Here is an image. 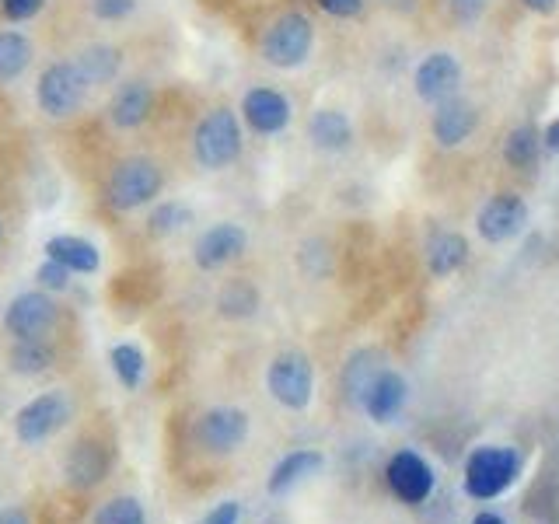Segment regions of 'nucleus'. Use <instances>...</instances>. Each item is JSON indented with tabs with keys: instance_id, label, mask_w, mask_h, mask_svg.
<instances>
[{
	"instance_id": "obj_1",
	"label": "nucleus",
	"mask_w": 559,
	"mask_h": 524,
	"mask_svg": "<svg viewBox=\"0 0 559 524\" xmlns=\"http://www.w3.org/2000/svg\"><path fill=\"white\" fill-rule=\"evenodd\" d=\"M165 186V172L158 168L154 158H123L116 168L109 172V182H105V203H109L116 214H130V210H140L154 200Z\"/></svg>"
},
{
	"instance_id": "obj_2",
	"label": "nucleus",
	"mask_w": 559,
	"mask_h": 524,
	"mask_svg": "<svg viewBox=\"0 0 559 524\" xmlns=\"http://www.w3.org/2000/svg\"><path fill=\"white\" fill-rule=\"evenodd\" d=\"M242 154V126L231 109H214L196 123L193 130V158L207 172L235 165Z\"/></svg>"
},
{
	"instance_id": "obj_3",
	"label": "nucleus",
	"mask_w": 559,
	"mask_h": 524,
	"mask_svg": "<svg viewBox=\"0 0 559 524\" xmlns=\"http://www.w3.org/2000/svg\"><path fill=\"white\" fill-rule=\"evenodd\" d=\"M311 46H315V28H311L308 14L287 11L266 28L263 35V60L277 70H294L308 60Z\"/></svg>"
},
{
	"instance_id": "obj_4",
	"label": "nucleus",
	"mask_w": 559,
	"mask_h": 524,
	"mask_svg": "<svg viewBox=\"0 0 559 524\" xmlns=\"http://www.w3.org/2000/svg\"><path fill=\"white\" fill-rule=\"evenodd\" d=\"M39 109L46 112L49 119H67L74 116L77 109L84 105V95H88V81L81 77L77 63H49L46 70L39 74Z\"/></svg>"
},
{
	"instance_id": "obj_5",
	"label": "nucleus",
	"mask_w": 559,
	"mask_h": 524,
	"mask_svg": "<svg viewBox=\"0 0 559 524\" xmlns=\"http://www.w3.org/2000/svg\"><path fill=\"white\" fill-rule=\"evenodd\" d=\"M521 455L511 448H479L465 465V490L476 500H493L514 483Z\"/></svg>"
},
{
	"instance_id": "obj_6",
	"label": "nucleus",
	"mask_w": 559,
	"mask_h": 524,
	"mask_svg": "<svg viewBox=\"0 0 559 524\" xmlns=\"http://www.w3.org/2000/svg\"><path fill=\"white\" fill-rule=\"evenodd\" d=\"M70 420V399L63 392H42L14 416V430H18V441L39 444L46 437H53L56 430H63Z\"/></svg>"
},
{
	"instance_id": "obj_7",
	"label": "nucleus",
	"mask_w": 559,
	"mask_h": 524,
	"mask_svg": "<svg viewBox=\"0 0 559 524\" xmlns=\"http://www.w3.org/2000/svg\"><path fill=\"white\" fill-rule=\"evenodd\" d=\"M311 364L304 353H280L270 364L266 385H270L273 399L287 409H304L311 402Z\"/></svg>"
},
{
	"instance_id": "obj_8",
	"label": "nucleus",
	"mask_w": 559,
	"mask_h": 524,
	"mask_svg": "<svg viewBox=\"0 0 559 524\" xmlns=\"http://www.w3.org/2000/svg\"><path fill=\"white\" fill-rule=\"evenodd\" d=\"M56 315H60V308L53 297L42 290H28L7 304L4 325L14 339H42L56 325Z\"/></svg>"
},
{
	"instance_id": "obj_9",
	"label": "nucleus",
	"mask_w": 559,
	"mask_h": 524,
	"mask_svg": "<svg viewBox=\"0 0 559 524\" xmlns=\"http://www.w3.org/2000/svg\"><path fill=\"white\" fill-rule=\"evenodd\" d=\"M416 95L430 105H441L448 98H455L458 84H462V63L451 53H430L427 60L416 67Z\"/></svg>"
},
{
	"instance_id": "obj_10",
	"label": "nucleus",
	"mask_w": 559,
	"mask_h": 524,
	"mask_svg": "<svg viewBox=\"0 0 559 524\" xmlns=\"http://www.w3.org/2000/svg\"><path fill=\"white\" fill-rule=\"evenodd\" d=\"M525 221H528V207H525V200L514 193H500V196H493V200H486L476 217L479 235H483L486 242H507V238H514L525 228Z\"/></svg>"
},
{
	"instance_id": "obj_11",
	"label": "nucleus",
	"mask_w": 559,
	"mask_h": 524,
	"mask_svg": "<svg viewBox=\"0 0 559 524\" xmlns=\"http://www.w3.org/2000/svg\"><path fill=\"white\" fill-rule=\"evenodd\" d=\"M245 245H249V235H245L242 224H214V228H207L200 238H196V249H193V259L200 269H221L228 266L231 259H238L245 252Z\"/></svg>"
},
{
	"instance_id": "obj_12",
	"label": "nucleus",
	"mask_w": 559,
	"mask_h": 524,
	"mask_svg": "<svg viewBox=\"0 0 559 524\" xmlns=\"http://www.w3.org/2000/svg\"><path fill=\"white\" fill-rule=\"evenodd\" d=\"M388 486L406 504H423L430 497V490H434V472H430V465L420 455L402 451V455H395L388 462Z\"/></svg>"
},
{
	"instance_id": "obj_13",
	"label": "nucleus",
	"mask_w": 559,
	"mask_h": 524,
	"mask_svg": "<svg viewBox=\"0 0 559 524\" xmlns=\"http://www.w3.org/2000/svg\"><path fill=\"white\" fill-rule=\"evenodd\" d=\"M242 116H245V123H249V130L263 133V137H273V133L287 130L290 102L277 88H252L242 102Z\"/></svg>"
},
{
	"instance_id": "obj_14",
	"label": "nucleus",
	"mask_w": 559,
	"mask_h": 524,
	"mask_svg": "<svg viewBox=\"0 0 559 524\" xmlns=\"http://www.w3.org/2000/svg\"><path fill=\"white\" fill-rule=\"evenodd\" d=\"M245 434H249V416L242 409H210L196 423V437L210 451H235L245 441Z\"/></svg>"
},
{
	"instance_id": "obj_15",
	"label": "nucleus",
	"mask_w": 559,
	"mask_h": 524,
	"mask_svg": "<svg viewBox=\"0 0 559 524\" xmlns=\"http://www.w3.org/2000/svg\"><path fill=\"white\" fill-rule=\"evenodd\" d=\"M154 105V91L147 81H126L116 95L109 98V119L116 130H137L147 123Z\"/></svg>"
},
{
	"instance_id": "obj_16",
	"label": "nucleus",
	"mask_w": 559,
	"mask_h": 524,
	"mask_svg": "<svg viewBox=\"0 0 559 524\" xmlns=\"http://www.w3.org/2000/svg\"><path fill=\"white\" fill-rule=\"evenodd\" d=\"M476 123H479V112L472 109L469 102H462V98H448V102L437 105L430 130H434V140L441 147H458L476 133Z\"/></svg>"
},
{
	"instance_id": "obj_17",
	"label": "nucleus",
	"mask_w": 559,
	"mask_h": 524,
	"mask_svg": "<svg viewBox=\"0 0 559 524\" xmlns=\"http://www.w3.org/2000/svg\"><path fill=\"white\" fill-rule=\"evenodd\" d=\"M364 406L378 423H388L402 413L406 406V381L395 371H378L371 378V385L364 388Z\"/></svg>"
},
{
	"instance_id": "obj_18",
	"label": "nucleus",
	"mask_w": 559,
	"mask_h": 524,
	"mask_svg": "<svg viewBox=\"0 0 559 524\" xmlns=\"http://www.w3.org/2000/svg\"><path fill=\"white\" fill-rule=\"evenodd\" d=\"M46 259H56L60 266H67L70 273H98V266H102V256H98V249L91 242H84V238L77 235H56L46 242Z\"/></svg>"
},
{
	"instance_id": "obj_19",
	"label": "nucleus",
	"mask_w": 559,
	"mask_h": 524,
	"mask_svg": "<svg viewBox=\"0 0 559 524\" xmlns=\"http://www.w3.org/2000/svg\"><path fill=\"white\" fill-rule=\"evenodd\" d=\"M77 70L88 81V88H98V84H112L119 74V63H123V53L109 42H91L77 53Z\"/></svg>"
},
{
	"instance_id": "obj_20",
	"label": "nucleus",
	"mask_w": 559,
	"mask_h": 524,
	"mask_svg": "<svg viewBox=\"0 0 559 524\" xmlns=\"http://www.w3.org/2000/svg\"><path fill=\"white\" fill-rule=\"evenodd\" d=\"M308 137L318 151H346L353 140V126L346 119V112L339 109H318L308 119Z\"/></svg>"
},
{
	"instance_id": "obj_21",
	"label": "nucleus",
	"mask_w": 559,
	"mask_h": 524,
	"mask_svg": "<svg viewBox=\"0 0 559 524\" xmlns=\"http://www.w3.org/2000/svg\"><path fill=\"white\" fill-rule=\"evenodd\" d=\"M105 469H109V458H105V451L98 448L95 441L74 444V451H70V458H67V476L77 490L98 486L105 479Z\"/></svg>"
},
{
	"instance_id": "obj_22",
	"label": "nucleus",
	"mask_w": 559,
	"mask_h": 524,
	"mask_svg": "<svg viewBox=\"0 0 559 524\" xmlns=\"http://www.w3.org/2000/svg\"><path fill=\"white\" fill-rule=\"evenodd\" d=\"M465 259H469V245L455 231H441L427 242V266L434 276H451L465 266Z\"/></svg>"
},
{
	"instance_id": "obj_23",
	"label": "nucleus",
	"mask_w": 559,
	"mask_h": 524,
	"mask_svg": "<svg viewBox=\"0 0 559 524\" xmlns=\"http://www.w3.org/2000/svg\"><path fill=\"white\" fill-rule=\"evenodd\" d=\"M32 63V42L14 28H0V84L18 81Z\"/></svg>"
},
{
	"instance_id": "obj_24",
	"label": "nucleus",
	"mask_w": 559,
	"mask_h": 524,
	"mask_svg": "<svg viewBox=\"0 0 559 524\" xmlns=\"http://www.w3.org/2000/svg\"><path fill=\"white\" fill-rule=\"evenodd\" d=\"M318 469H322V455H318V451H294V455H287L277 469H273L270 493H287L290 486L315 476Z\"/></svg>"
},
{
	"instance_id": "obj_25",
	"label": "nucleus",
	"mask_w": 559,
	"mask_h": 524,
	"mask_svg": "<svg viewBox=\"0 0 559 524\" xmlns=\"http://www.w3.org/2000/svg\"><path fill=\"white\" fill-rule=\"evenodd\" d=\"M539 151H542V137L535 133V126H514L511 133H507L504 140V161L511 168H532L535 161H539Z\"/></svg>"
},
{
	"instance_id": "obj_26",
	"label": "nucleus",
	"mask_w": 559,
	"mask_h": 524,
	"mask_svg": "<svg viewBox=\"0 0 559 524\" xmlns=\"http://www.w3.org/2000/svg\"><path fill=\"white\" fill-rule=\"evenodd\" d=\"M217 308H221V315H228V318H249L252 311L259 308V290L252 287L249 280H231L228 287L221 290Z\"/></svg>"
},
{
	"instance_id": "obj_27",
	"label": "nucleus",
	"mask_w": 559,
	"mask_h": 524,
	"mask_svg": "<svg viewBox=\"0 0 559 524\" xmlns=\"http://www.w3.org/2000/svg\"><path fill=\"white\" fill-rule=\"evenodd\" d=\"M189 224H193V210L179 200L158 203V207L147 214V228H151L154 235H175V231H186Z\"/></svg>"
},
{
	"instance_id": "obj_28",
	"label": "nucleus",
	"mask_w": 559,
	"mask_h": 524,
	"mask_svg": "<svg viewBox=\"0 0 559 524\" xmlns=\"http://www.w3.org/2000/svg\"><path fill=\"white\" fill-rule=\"evenodd\" d=\"M53 364V350L42 339H18V346L11 350V367L18 374H42Z\"/></svg>"
},
{
	"instance_id": "obj_29",
	"label": "nucleus",
	"mask_w": 559,
	"mask_h": 524,
	"mask_svg": "<svg viewBox=\"0 0 559 524\" xmlns=\"http://www.w3.org/2000/svg\"><path fill=\"white\" fill-rule=\"evenodd\" d=\"M109 357H112V371H116V378L133 392V388L140 385V378H144V353H140V346L116 343Z\"/></svg>"
},
{
	"instance_id": "obj_30",
	"label": "nucleus",
	"mask_w": 559,
	"mask_h": 524,
	"mask_svg": "<svg viewBox=\"0 0 559 524\" xmlns=\"http://www.w3.org/2000/svg\"><path fill=\"white\" fill-rule=\"evenodd\" d=\"M95 524H144V507L133 497H116L95 514Z\"/></svg>"
},
{
	"instance_id": "obj_31",
	"label": "nucleus",
	"mask_w": 559,
	"mask_h": 524,
	"mask_svg": "<svg viewBox=\"0 0 559 524\" xmlns=\"http://www.w3.org/2000/svg\"><path fill=\"white\" fill-rule=\"evenodd\" d=\"M137 11V0H91V14L98 21H123Z\"/></svg>"
},
{
	"instance_id": "obj_32",
	"label": "nucleus",
	"mask_w": 559,
	"mask_h": 524,
	"mask_svg": "<svg viewBox=\"0 0 559 524\" xmlns=\"http://www.w3.org/2000/svg\"><path fill=\"white\" fill-rule=\"evenodd\" d=\"M35 276H39V283H42L46 290H67V283H70V269L60 266L56 259H46V262H42L39 273H35Z\"/></svg>"
},
{
	"instance_id": "obj_33",
	"label": "nucleus",
	"mask_w": 559,
	"mask_h": 524,
	"mask_svg": "<svg viewBox=\"0 0 559 524\" xmlns=\"http://www.w3.org/2000/svg\"><path fill=\"white\" fill-rule=\"evenodd\" d=\"M42 4H46V0H0V14H4L7 21H28L42 11Z\"/></svg>"
},
{
	"instance_id": "obj_34",
	"label": "nucleus",
	"mask_w": 559,
	"mask_h": 524,
	"mask_svg": "<svg viewBox=\"0 0 559 524\" xmlns=\"http://www.w3.org/2000/svg\"><path fill=\"white\" fill-rule=\"evenodd\" d=\"M451 14H455V21H462V25H472V21L483 18L486 11V0H448Z\"/></svg>"
},
{
	"instance_id": "obj_35",
	"label": "nucleus",
	"mask_w": 559,
	"mask_h": 524,
	"mask_svg": "<svg viewBox=\"0 0 559 524\" xmlns=\"http://www.w3.org/2000/svg\"><path fill=\"white\" fill-rule=\"evenodd\" d=\"M318 7L332 18H353L364 11V0H318Z\"/></svg>"
},
{
	"instance_id": "obj_36",
	"label": "nucleus",
	"mask_w": 559,
	"mask_h": 524,
	"mask_svg": "<svg viewBox=\"0 0 559 524\" xmlns=\"http://www.w3.org/2000/svg\"><path fill=\"white\" fill-rule=\"evenodd\" d=\"M238 514H242V507H238L235 500H228V504L214 507V511H210V518L203 524H238Z\"/></svg>"
},
{
	"instance_id": "obj_37",
	"label": "nucleus",
	"mask_w": 559,
	"mask_h": 524,
	"mask_svg": "<svg viewBox=\"0 0 559 524\" xmlns=\"http://www.w3.org/2000/svg\"><path fill=\"white\" fill-rule=\"evenodd\" d=\"M542 147H546L549 154H559V119L546 126V133H542Z\"/></svg>"
},
{
	"instance_id": "obj_38",
	"label": "nucleus",
	"mask_w": 559,
	"mask_h": 524,
	"mask_svg": "<svg viewBox=\"0 0 559 524\" xmlns=\"http://www.w3.org/2000/svg\"><path fill=\"white\" fill-rule=\"evenodd\" d=\"M0 524H28V518L18 507H4V511H0Z\"/></svg>"
},
{
	"instance_id": "obj_39",
	"label": "nucleus",
	"mask_w": 559,
	"mask_h": 524,
	"mask_svg": "<svg viewBox=\"0 0 559 524\" xmlns=\"http://www.w3.org/2000/svg\"><path fill=\"white\" fill-rule=\"evenodd\" d=\"M521 4H525L528 11H535V14H549V11H556L559 0H521Z\"/></svg>"
},
{
	"instance_id": "obj_40",
	"label": "nucleus",
	"mask_w": 559,
	"mask_h": 524,
	"mask_svg": "<svg viewBox=\"0 0 559 524\" xmlns=\"http://www.w3.org/2000/svg\"><path fill=\"white\" fill-rule=\"evenodd\" d=\"M392 11H399V14H413L416 7H420V0H385Z\"/></svg>"
},
{
	"instance_id": "obj_41",
	"label": "nucleus",
	"mask_w": 559,
	"mask_h": 524,
	"mask_svg": "<svg viewBox=\"0 0 559 524\" xmlns=\"http://www.w3.org/2000/svg\"><path fill=\"white\" fill-rule=\"evenodd\" d=\"M472 524H504V518H497V514H479Z\"/></svg>"
},
{
	"instance_id": "obj_42",
	"label": "nucleus",
	"mask_w": 559,
	"mask_h": 524,
	"mask_svg": "<svg viewBox=\"0 0 559 524\" xmlns=\"http://www.w3.org/2000/svg\"><path fill=\"white\" fill-rule=\"evenodd\" d=\"M0 242H4V224H0Z\"/></svg>"
}]
</instances>
